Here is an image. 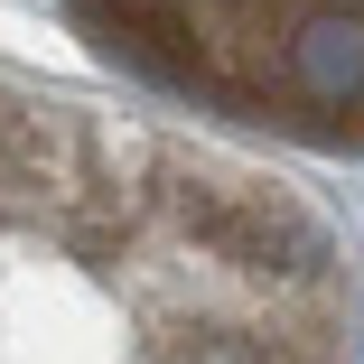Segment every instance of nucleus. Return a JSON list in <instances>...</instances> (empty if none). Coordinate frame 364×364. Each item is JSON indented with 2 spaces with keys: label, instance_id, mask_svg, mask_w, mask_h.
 I'll return each mask as SVG.
<instances>
[{
  "label": "nucleus",
  "instance_id": "1",
  "mask_svg": "<svg viewBox=\"0 0 364 364\" xmlns=\"http://www.w3.org/2000/svg\"><path fill=\"white\" fill-rule=\"evenodd\" d=\"M364 262L271 159L0 65V364H355Z\"/></svg>",
  "mask_w": 364,
  "mask_h": 364
},
{
  "label": "nucleus",
  "instance_id": "2",
  "mask_svg": "<svg viewBox=\"0 0 364 364\" xmlns=\"http://www.w3.org/2000/svg\"><path fill=\"white\" fill-rule=\"evenodd\" d=\"M112 75L215 131L364 159V0H56Z\"/></svg>",
  "mask_w": 364,
  "mask_h": 364
}]
</instances>
